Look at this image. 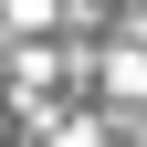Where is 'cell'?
<instances>
[{"label": "cell", "instance_id": "6da1fadb", "mask_svg": "<svg viewBox=\"0 0 147 147\" xmlns=\"http://www.w3.org/2000/svg\"><path fill=\"white\" fill-rule=\"evenodd\" d=\"M105 95L116 105H147V53H105Z\"/></svg>", "mask_w": 147, "mask_h": 147}, {"label": "cell", "instance_id": "7a4b0ae2", "mask_svg": "<svg viewBox=\"0 0 147 147\" xmlns=\"http://www.w3.org/2000/svg\"><path fill=\"white\" fill-rule=\"evenodd\" d=\"M0 11H11V21H53V0H0Z\"/></svg>", "mask_w": 147, "mask_h": 147}, {"label": "cell", "instance_id": "3957f363", "mask_svg": "<svg viewBox=\"0 0 147 147\" xmlns=\"http://www.w3.org/2000/svg\"><path fill=\"white\" fill-rule=\"evenodd\" d=\"M53 147H105V137H95V126H53Z\"/></svg>", "mask_w": 147, "mask_h": 147}]
</instances>
